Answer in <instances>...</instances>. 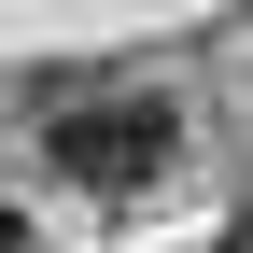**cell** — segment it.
Returning a JSON list of instances; mask_svg holds the SVG:
<instances>
[{
    "mask_svg": "<svg viewBox=\"0 0 253 253\" xmlns=\"http://www.w3.org/2000/svg\"><path fill=\"white\" fill-rule=\"evenodd\" d=\"M169 99L155 84H71V99H42V155L84 183V197H141L155 169H169Z\"/></svg>",
    "mask_w": 253,
    "mask_h": 253,
    "instance_id": "cell-1",
    "label": "cell"
},
{
    "mask_svg": "<svg viewBox=\"0 0 253 253\" xmlns=\"http://www.w3.org/2000/svg\"><path fill=\"white\" fill-rule=\"evenodd\" d=\"M0 253H42V239H28V225H14V211H0Z\"/></svg>",
    "mask_w": 253,
    "mask_h": 253,
    "instance_id": "cell-2",
    "label": "cell"
},
{
    "mask_svg": "<svg viewBox=\"0 0 253 253\" xmlns=\"http://www.w3.org/2000/svg\"><path fill=\"white\" fill-rule=\"evenodd\" d=\"M183 253H239V239H183Z\"/></svg>",
    "mask_w": 253,
    "mask_h": 253,
    "instance_id": "cell-3",
    "label": "cell"
}]
</instances>
